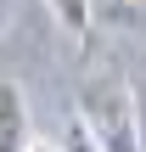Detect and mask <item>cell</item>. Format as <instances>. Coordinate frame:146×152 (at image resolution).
<instances>
[{
    "instance_id": "obj_4",
    "label": "cell",
    "mask_w": 146,
    "mask_h": 152,
    "mask_svg": "<svg viewBox=\"0 0 146 152\" xmlns=\"http://www.w3.org/2000/svg\"><path fill=\"white\" fill-rule=\"evenodd\" d=\"M56 152H101V147L90 141V130H84L79 118H68V135H62V147H56Z\"/></svg>"
},
{
    "instance_id": "obj_5",
    "label": "cell",
    "mask_w": 146,
    "mask_h": 152,
    "mask_svg": "<svg viewBox=\"0 0 146 152\" xmlns=\"http://www.w3.org/2000/svg\"><path fill=\"white\" fill-rule=\"evenodd\" d=\"M6 23H11V6H0V28H6Z\"/></svg>"
},
{
    "instance_id": "obj_1",
    "label": "cell",
    "mask_w": 146,
    "mask_h": 152,
    "mask_svg": "<svg viewBox=\"0 0 146 152\" xmlns=\"http://www.w3.org/2000/svg\"><path fill=\"white\" fill-rule=\"evenodd\" d=\"M73 118L90 130V141L101 152H146L141 135V107H135V90L118 68H101L79 85L73 96Z\"/></svg>"
},
{
    "instance_id": "obj_2",
    "label": "cell",
    "mask_w": 146,
    "mask_h": 152,
    "mask_svg": "<svg viewBox=\"0 0 146 152\" xmlns=\"http://www.w3.org/2000/svg\"><path fill=\"white\" fill-rule=\"evenodd\" d=\"M34 147V124H28V102L17 85H0V152H28Z\"/></svg>"
},
{
    "instance_id": "obj_3",
    "label": "cell",
    "mask_w": 146,
    "mask_h": 152,
    "mask_svg": "<svg viewBox=\"0 0 146 152\" xmlns=\"http://www.w3.org/2000/svg\"><path fill=\"white\" fill-rule=\"evenodd\" d=\"M90 17H96L101 28H141L146 6H118V0H113V6H90Z\"/></svg>"
}]
</instances>
